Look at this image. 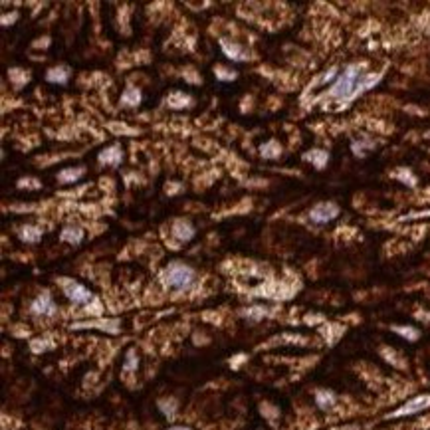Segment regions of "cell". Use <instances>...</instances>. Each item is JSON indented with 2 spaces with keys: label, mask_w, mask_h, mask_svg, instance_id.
<instances>
[{
  "label": "cell",
  "mask_w": 430,
  "mask_h": 430,
  "mask_svg": "<svg viewBox=\"0 0 430 430\" xmlns=\"http://www.w3.org/2000/svg\"><path fill=\"white\" fill-rule=\"evenodd\" d=\"M363 66L361 64H351L345 68V72L339 76V79L335 81V85L331 87L329 95L335 99H353L357 95V85L359 79L363 78Z\"/></svg>",
  "instance_id": "obj_1"
},
{
  "label": "cell",
  "mask_w": 430,
  "mask_h": 430,
  "mask_svg": "<svg viewBox=\"0 0 430 430\" xmlns=\"http://www.w3.org/2000/svg\"><path fill=\"white\" fill-rule=\"evenodd\" d=\"M195 270L183 262H173L167 266V270L163 272V279L169 288L173 290H189L193 283H195Z\"/></svg>",
  "instance_id": "obj_2"
},
{
  "label": "cell",
  "mask_w": 430,
  "mask_h": 430,
  "mask_svg": "<svg viewBox=\"0 0 430 430\" xmlns=\"http://www.w3.org/2000/svg\"><path fill=\"white\" fill-rule=\"evenodd\" d=\"M339 216V206L335 202H319L310 210V220L315 224H327Z\"/></svg>",
  "instance_id": "obj_3"
},
{
  "label": "cell",
  "mask_w": 430,
  "mask_h": 430,
  "mask_svg": "<svg viewBox=\"0 0 430 430\" xmlns=\"http://www.w3.org/2000/svg\"><path fill=\"white\" fill-rule=\"evenodd\" d=\"M64 294L68 296V300L70 302H74V304H78V306H85V304H89L91 302V292L87 290V288H83L81 283L78 281H74V279H68V281H64Z\"/></svg>",
  "instance_id": "obj_4"
},
{
  "label": "cell",
  "mask_w": 430,
  "mask_h": 430,
  "mask_svg": "<svg viewBox=\"0 0 430 430\" xmlns=\"http://www.w3.org/2000/svg\"><path fill=\"white\" fill-rule=\"evenodd\" d=\"M30 310H32L34 315H54L56 313V304H54V300H52L50 294H42V296H38L32 302Z\"/></svg>",
  "instance_id": "obj_5"
},
{
  "label": "cell",
  "mask_w": 430,
  "mask_h": 430,
  "mask_svg": "<svg viewBox=\"0 0 430 430\" xmlns=\"http://www.w3.org/2000/svg\"><path fill=\"white\" fill-rule=\"evenodd\" d=\"M430 406V394H422V396H416V398H412L410 402H406L400 410H396L392 416H404V414H414V412H418V410H424V408H428Z\"/></svg>",
  "instance_id": "obj_6"
},
{
  "label": "cell",
  "mask_w": 430,
  "mask_h": 430,
  "mask_svg": "<svg viewBox=\"0 0 430 430\" xmlns=\"http://www.w3.org/2000/svg\"><path fill=\"white\" fill-rule=\"evenodd\" d=\"M220 48H222V52H224L230 60H234V62H244V60H248V52H246L242 46H238V44H230L228 40H222V42H220Z\"/></svg>",
  "instance_id": "obj_7"
},
{
  "label": "cell",
  "mask_w": 430,
  "mask_h": 430,
  "mask_svg": "<svg viewBox=\"0 0 430 430\" xmlns=\"http://www.w3.org/2000/svg\"><path fill=\"white\" fill-rule=\"evenodd\" d=\"M173 234L177 236L179 240L187 242V240H191L195 236V228H193V224L189 220H177L173 224Z\"/></svg>",
  "instance_id": "obj_8"
},
{
  "label": "cell",
  "mask_w": 430,
  "mask_h": 430,
  "mask_svg": "<svg viewBox=\"0 0 430 430\" xmlns=\"http://www.w3.org/2000/svg\"><path fill=\"white\" fill-rule=\"evenodd\" d=\"M46 79H48L50 83H60V85H64V83L70 79V68H68V66L52 68V70L46 74Z\"/></svg>",
  "instance_id": "obj_9"
},
{
  "label": "cell",
  "mask_w": 430,
  "mask_h": 430,
  "mask_svg": "<svg viewBox=\"0 0 430 430\" xmlns=\"http://www.w3.org/2000/svg\"><path fill=\"white\" fill-rule=\"evenodd\" d=\"M123 159V153H121V147L119 145H113L109 149H105L103 153H99V163H105V165H113L117 167Z\"/></svg>",
  "instance_id": "obj_10"
},
{
  "label": "cell",
  "mask_w": 430,
  "mask_h": 430,
  "mask_svg": "<svg viewBox=\"0 0 430 430\" xmlns=\"http://www.w3.org/2000/svg\"><path fill=\"white\" fill-rule=\"evenodd\" d=\"M191 97L187 95V93H183V91H175V93H171L169 97H167V105L169 107H173V109H183V107H189L191 105Z\"/></svg>",
  "instance_id": "obj_11"
},
{
  "label": "cell",
  "mask_w": 430,
  "mask_h": 430,
  "mask_svg": "<svg viewBox=\"0 0 430 430\" xmlns=\"http://www.w3.org/2000/svg\"><path fill=\"white\" fill-rule=\"evenodd\" d=\"M64 242H68V244H79L81 240H83V230L79 228V226H74V224H70V226H66L64 230H62V236H60Z\"/></svg>",
  "instance_id": "obj_12"
},
{
  "label": "cell",
  "mask_w": 430,
  "mask_h": 430,
  "mask_svg": "<svg viewBox=\"0 0 430 430\" xmlns=\"http://www.w3.org/2000/svg\"><path fill=\"white\" fill-rule=\"evenodd\" d=\"M121 103L127 105V107L139 105V103H141V91L135 89V87H127V89L123 91V95H121Z\"/></svg>",
  "instance_id": "obj_13"
},
{
  "label": "cell",
  "mask_w": 430,
  "mask_h": 430,
  "mask_svg": "<svg viewBox=\"0 0 430 430\" xmlns=\"http://www.w3.org/2000/svg\"><path fill=\"white\" fill-rule=\"evenodd\" d=\"M83 177V167H78V169H64L60 175H58V181L68 185V183H76L78 179Z\"/></svg>",
  "instance_id": "obj_14"
},
{
  "label": "cell",
  "mask_w": 430,
  "mask_h": 430,
  "mask_svg": "<svg viewBox=\"0 0 430 430\" xmlns=\"http://www.w3.org/2000/svg\"><path fill=\"white\" fill-rule=\"evenodd\" d=\"M304 159L306 161H310V163H313L317 169H323L325 167V163H327V159H329V155L325 153V151H310V153H306L304 155Z\"/></svg>",
  "instance_id": "obj_15"
},
{
  "label": "cell",
  "mask_w": 430,
  "mask_h": 430,
  "mask_svg": "<svg viewBox=\"0 0 430 430\" xmlns=\"http://www.w3.org/2000/svg\"><path fill=\"white\" fill-rule=\"evenodd\" d=\"M20 238L24 242H28V244H36L40 238H42V230L36 228V226H24L20 230Z\"/></svg>",
  "instance_id": "obj_16"
},
{
  "label": "cell",
  "mask_w": 430,
  "mask_h": 430,
  "mask_svg": "<svg viewBox=\"0 0 430 430\" xmlns=\"http://www.w3.org/2000/svg\"><path fill=\"white\" fill-rule=\"evenodd\" d=\"M260 153H262V157H266V159H275V157H279V153H281V147L277 145V141H268V143H264L260 147Z\"/></svg>",
  "instance_id": "obj_17"
},
{
  "label": "cell",
  "mask_w": 430,
  "mask_h": 430,
  "mask_svg": "<svg viewBox=\"0 0 430 430\" xmlns=\"http://www.w3.org/2000/svg\"><path fill=\"white\" fill-rule=\"evenodd\" d=\"M315 402H317L319 408H329V406L335 402V396H333V392H329V391H317V394H315Z\"/></svg>",
  "instance_id": "obj_18"
},
{
  "label": "cell",
  "mask_w": 430,
  "mask_h": 430,
  "mask_svg": "<svg viewBox=\"0 0 430 430\" xmlns=\"http://www.w3.org/2000/svg\"><path fill=\"white\" fill-rule=\"evenodd\" d=\"M392 331H396L398 335H402V337H406V339H410V341L418 339V331H416V329H412V327H402V325H394V327H392Z\"/></svg>",
  "instance_id": "obj_19"
},
{
  "label": "cell",
  "mask_w": 430,
  "mask_h": 430,
  "mask_svg": "<svg viewBox=\"0 0 430 430\" xmlns=\"http://www.w3.org/2000/svg\"><path fill=\"white\" fill-rule=\"evenodd\" d=\"M214 76H216V79H220V81H232V79H236L234 72H230L226 68H220V66L214 68Z\"/></svg>",
  "instance_id": "obj_20"
},
{
  "label": "cell",
  "mask_w": 430,
  "mask_h": 430,
  "mask_svg": "<svg viewBox=\"0 0 430 430\" xmlns=\"http://www.w3.org/2000/svg\"><path fill=\"white\" fill-rule=\"evenodd\" d=\"M123 369H125V371H133V369H137V359H135V351H133V349L127 353V361H125Z\"/></svg>",
  "instance_id": "obj_21"
},
{
  "label": "cell",
  "mask_w": 430,
  "mask_h": 430,
  "mask_svg": "<svg viewBox=\"0 0 430 430\" xmlns=\"http://www.w3.org/2000/svg\"><path fill=\"white\" fill-rule=\"evenodd\" d=\"M394 177H396V179H400V181H402V183H408V185H410V187H412V185H414V183H416V181H414V177H412V175H410V173H406V171H400V173H396V175H394Z\"/></svg>",
  "instance_id": "obj_22"
},
{
  "label": "cell",
  "mask_w": 430,
  "mask_h": 430,
  "mask_svg": "<svg viewBox=\"0 0 430 430\" xmlns=\"http://www.w3.org/2000/svg\"><path fill=\"white\" fill-rule=\"evenodd\" d=\"M367 147H373V143H367V145H361V143H353L351 145V149H353V153L357 157H363L365 155V149Z\"/></svg>",
  "instance_id": "obj_23"
},
{
  "label": "cell",
  "mask_w": 430,
  "mask_h": 430,
  "mask_svg": "<svg viewBox=\"0 0 430 430\" xmlns=\"http://www.w3.org/2000/svg\"><path fill=\"white\" fill-rule=\"evenodd\" d=\"M16 18H18V14H16V12H14V14H12V16H8V14H4V16H2V26H6V24H8V22H10V24H12V22H14V20H16Z\"/></svg>",
  "instance_id": "obj_24"
},
{
  "label": "cell",
  "mask_w": 430,
  "mask_h": 430,
  "mask_svg": "<svg viewBox=\"0 0 430 430\" xmlns=\"http://www.w3.org/2000/svg\"><path fill=\"white\" fill-rule=\"evenodd\" d=\"M335 72H337V70H335V68H333V70H329V72H327V74H325V76H323V79H321V81H323V83H325V81H329V79H333V78H335Z\"/></svg>",
  "instance_id": "obj_25"
},
{
  "label": "cell",
  "mask_w": 430,
  "mask_h": 430,
  "mask_svg": "<svg viewBox=\"0 0 430 430\" xmlns=\"http://www.w3.org/2000/svg\"><path fill=\"white\" fill-rule=\"evenodd\" d=\"M173 430H187V428H173Z\"/></svg>",
  "instance_id": "obj_26"
},
{
  "label": "cell",
  "mask_w": 430,
  "mask_h": 430,
  "mask_svg": "<svg viewBox=\"0 0 430 430\" xmlns=\"http://www.w3.org/2000/svg\"><path fill=\"white\" fill-rule=\"evenodd\" d=\"M428 137H430V131H428Z\"/></svg>",
  "instance_id": "obj_27"
}]
</instances>
